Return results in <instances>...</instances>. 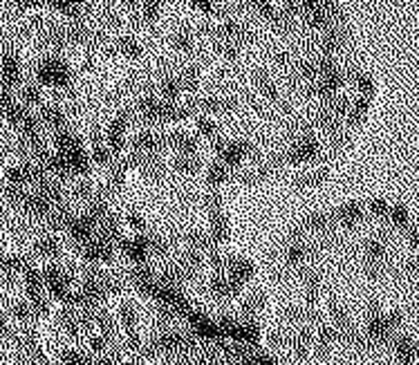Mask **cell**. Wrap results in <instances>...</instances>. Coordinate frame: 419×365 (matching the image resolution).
<instances>
[{
  "instance_id": "4",
  "label": "cell",
  "mask_w": 419,
  "mask_h": 365,
  "mask_svg": "<svg viewBox=\"0 0 419 365\" xmlns=\"http://www.w3.org/2000/svg\"><path fill=\"white\" fill-rule=\"evenodd\" d=\"M38 117H41V121L45 123V128L52 130V132L61 130V128H67V113L61 106H56V104L41 106Z\"/></svg>"
},
{
  "instance_id": "1",
  "label": "cell",
  "mask_w": 419,
  "mask_h": 365,
  "mask_svg": "<svg viewBox=\"0 0 419 365\" xmlns=\"http://www.w3.org/2000/svg\"><path fill=\"white\" fill-rule=\"evenodd\" d=\"M256 327L278 365H419V211L343 200L256 262Z\"/></svg>"
},
{
  "instance_id": "3",
  "label": "cell",
  "mask_w": 419,
  "mask_h": 365,
  "mask_svg": "<svg viewBox=\"0 0 419 365\" xmlns=\"http://www.w3.org/2000/svg\"><path fill=\"white\" fill-rule=\"evenodd\" d=\"M0 86L16 90L23 86V65L21 56L14 49H7L0 56Z\"/></svg>"
},
{
  "instance_id": "2",
  "label": "cell",
  "mask_w": 419,
  "mask_h": 365,
  "mask_svg": "<svg viewBox=\"0 0 419 365\" xmlns=\"http://www.w3.org/2000/svg\"><path fill=\"white\" fill-rule=\"evenodd\" d=\"M34 81L43 88L70 90L74 83V72L63 56L47 54L36 63V67H34Z\"/></svg>"
},
{
  "instance_id": "5",
  "label": "cell",
  "mask_w": 419,
  "mask_h": 365,
  "mask_svg": "<svg viewBox=\"0 0 419 365\" xmlns=\"http://www.w3.org/2000/svg\"><path fill=\"white\" fill-rule=\"evenodd\" d=\"M43 86H38L36 81L32 83H23L21 86V101L30 108H41L43 106Z\"/></svg>"
}]
</instances>
